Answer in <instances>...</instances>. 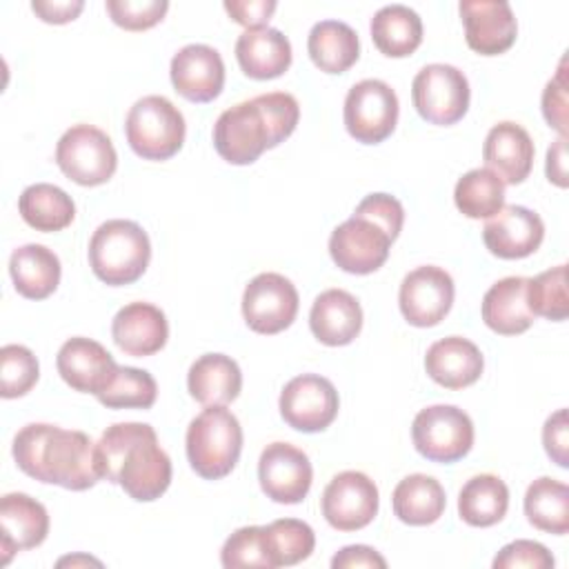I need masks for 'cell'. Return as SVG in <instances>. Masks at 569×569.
<instances>
[{
  "mask_svg": "<svg viewBox=\"0 0 569 569\" xmlns=\"http://www.w3.org/2000/svg\"><path fill=\"white\" fill-rule=\"evenodd\" d=\"M551 551L533 540H513L493 558V569H551Z\"/></svg>",
  "mask_w": 569,
  "mask_h": 569,
  "instance_id": "obj_43",
  "label": "cell"
},
{
  "mask_svg": "<svg viewBox=\"0 0 569 569\" xmlns=\"http://www.w3.org/2000/svg\"><path fill=\"white\" fill-rule=\"evenodd\" d=\"M542 445L547 456L562 469L569 467V425L567 409H558L545 420L542 427Z\"/></svg>",
  "mask_w": 569,
  "mask_h": 569,
  "instance_id": "obj_46",
  "label": "cell"
},
{
  "mask_svg": "<svg viewBox=\"0 0 569 569\" xmlns=\"http://www.w3.org/2000/svg\"><path fill=\"white\" fill-rule=\"evenodd\" d=\"M356 211L367 213L376 222H380L391 233L393 240L398 238V233L402 229V222H405V209H402L400 200L389 196V193H369L367 198L360 200Z\"/></svg>",
  "mask_w": 569,
  "mask_h": 569,
  "instance_id": "obj_45",
  "label": "cell"
},
{
  "mask_svg": "<svg viewBox=\"0 0 569 569\" xmlns=\"http://www.w3.org/2000/svg\"><path fill=\"white\" fill-rule=\"evenodd\" d=\"M11 451L20 471L44 485L84 491L100 480L96 445L78 429L31 422L16 433Z\"/></svg>",
  "mask_w": 569,
  "mask_h": 569,
  "instance_id": "obj_2",
  "label": "cell"
},
{
  "mask_svg": "<svg viewBox=\"0 0 569 569\" xmlns=\"http://www.w3.org/2000/svg\"><path fill=\"white\" fill-rule=\"evenodd\" d=\"M509 507V489L493 473H480L465 482L458 496V513L471 527L500 522Z\"/></svg>",
  "mask_w": 569,
  "mask_h": 569,
  "instance_id": "obj_34",
  "label": "cell"
},
{
  "mask_svg": "<svg viewBox=\"0 0 569 569\" xmlns=\"http://www.w3.org/2000/svg\"><path fill=\"white\" fill-rule=\"evenodd\" d=\"M391 242V233L380 222L367 213L353 211L349 220L331 231L329 253L342 271L367 276L387 262Z\"/></svg>",
  "mask_w": 569,
  "mask_h": 569,
  "instance_id": "obj_10",
  "label": "cell"
},
{
  "mask_svg": "<svg viewBox=\"0 0 569 569\" xmlns=\"http://www.w3.org/2000/svg\"><path fill=\"white\" fill-rule=\"evenodd\" d=\"M236 58L244 76L253 80H271L289 69L291 42L273 27L244 29L236 40Z\"/></svg>",
  "mask_w": 569,
  "mask_h": 569,
  "instance_id": "obj_26",
  "label": "cell"
},
{
  "mask_svg": "<svg viewBox=\"0 0 569 569\" xmlns=\"http://www.w3.org/2000/svg\"><path fill=\"white\" fill-rule=\"evenodd\" d=\"M107 13L111 20L127 31H144L156 27L167 9V0H107Z\"/></svg>",
  "mask_w": 569,
  "mask_h": 569,
  "instance_id": "obj_42",
  "label": "cell"
},
{
  "mask_svg": "<svg viewBox=\"0 0 569 569\" xmlns=\"http://www.w3.org/2000/svg\"><path fill=\"white\" fill-rule=\"evenodd\" d=\"M158 387L149 371L136 367H116L113 376L100 393L98 402L107 409H149L156 402Z\"/></svg>",
  "mask_w": 569,
  "mask_h": 569,
  "instance_id": "obj_38",
  "label": "cell"
},
{
  "mask_svg": "<svg viewBox=\"0 0 569 569\" xmlns=\"http://www.w3.org/2000/svg\"><path fill=\"white\" fill-rule=\"evenodd\" d=\"M567 138H558L547 149V178L558 187H567Z\"/></svg>",
  "mask_w": 569,
  "mask_h": 569,
  "instance_id": "obj_50",
  "label": "cell"
},
{
  "mask_svg": "<svg viewBox=\"0 0 569 569\" xmlns=\"http://www.w3.org/2000/svg\"><path fill=\"white\" fill-rule=\"evenodd\" d=\"M425 369L433 382L445 389H465L473 385L482 369L485 358L480 349L460 336H447L436 340L425 356Z\"/></svg>",
  "mask_w": 569,
  "mask_h": 569,
  "instance_id": "obj_24",
  "label": "cell"
},
{
  "mask_svg": "<svg viewBox=\"0 0 569 569\" xmlns=\"http://www.w3.org/2000/svg\"><path fill=\"white\" fill-rule=\"evenodd\" d=\"M56 367L60 378L71 389L96 396L104 389L118 365L100 342L76 336L60 347L56 356Z\"/></svg>",
  "mask_w": 569,
  "mask_h": 569,
  "instance_id": "obj_21",
  "label": "cell"
},
{
  "mask_svg": "<svg viewBox=\"0 0 569 569\" xmlns=\"http://www.w3.org/2000/svg\"><path fill=\"white\" fill-rule=\"evenodd\" d=\"M278 407L291 429L316 433L336 420L340 400L331 380L318 373H302L284 385Z\"/></svg>",
  "mask_w": 569,
  "mask_h": 569,
  "instance_id": "obj_13",
  "label": "cell"
},
{
  "mask_svg": "<svg viewBox=\"0 0 569 569\" xmlns=\"http://www.w3.org/2000/svg\"><path fill=\"white\" fill-rule=\"evenodd\" d=\"M49 533V513L27 493H4L0 500V549L7 565L16 551L33 549Z\"/></svg>",
  "mask_w": 569,
  "mask_h": 569,
  "instance_id": "obj_20",
  "label": "cell"
},
{
  "mask_svg": "<svg viewBox=\"0 0 569 569\" xmlns=\"http://www.w3.org/2000/svg\"><path fill=\"white\" fill-rule=\"evenodd\" d=\"M220 562L227 569L236 567H260V569H271L269 556H267V545H264V533L262 527L251 525V527H240L236 529L222 545L220 551Z\"/></svg>",
  "mask_w": 569,
  "mask_h": 569,
  "instance_id": "obj_41",
  "label": "cell"
},
{
  "mask_svg": "<svg viewBox=\"0 0 569 569\" xmlns=\"http://www.w3.org/2000/svg\"><path fill=\"white\" fill-rule=\"evenodd\" d=\"M453 293V278L442 267L425 264L402 278L398 305L409 325L433 327L449 313Z\"/></svg>",
  "mask_w": 569,
  "mask_h": 569,
  "instance_id": "obj_14",
  "label": "cell"
},
{
  "mask_svg": "<svg viewBox=\"0 0 569 569\" xmlns=\"http://www.w3.org/2000/svg\"><path fill=\"white\" fill-rule=\"evenodd\" d=\"M413 447L431 462H456L473 447V422L456 405L420 409L411 425Z\"/></svg>",
  "mask_w": 569,
  "mask_h": 569,
  "instance_id": "obj_8",
  "label": "cell"
},
{
  "mask_svg": "<svg viewBox=\"0 0 569 569\" xmlns=\"http://www.w3.org/2000/svg\"><path fill=\"white\" fill-rule=\"evenodd\" d=\"M300 298L293 282L280 273H258L242 293V316L251 331L273 336L284 331L298 313Z\"/></svg>",
  "mask_w": 569,
  "mask_h": 569,
  "instance_id": "obj_12",
  "label": "cell"
},
{
  "mask_svg": "<svg viewBox=\"0 0 569 569\" xmlns=\"http://www.w3.org/2000/svg\"><path fill=\"white\" fill-rule=\"evenodd\" d=\"M127 142L142 160H169L184 142V118L164 96H144L133 102L124 122Z\"/></svg>",
  "mask_w": 569,
  "mask_h": 569,
  "instance_id": "obj_6",
  "label": "cell"
},
{
  "mask_svg": "<svg viewBox=\"0 0 569 569\" xmlns=\"http://www.w3.org/2000/svg\"><path fill=\"white\" fill-rule=\"evenodd\" d=\"M149 260V236L133 220H107L91 236L89 264L104 284L122 287L136 282L147 271Z\"/></svg>",
  "mask_w": 569,
  "mask_h": 569,
  "instance_id": "obj_4",
  "label": "cell"
},
{
  "mask_svg": "<svg viewBox=\"0 0 569 569\" xmlns=\"http://www.w3.org/2000/svg\"><path fill=\"white\" fill-rule=\"evenodd\" d=\"M258 480L267 498L280 505H296L307 498L313 469L307 453L289 442H271L258 460Z\"/></svg>",
  "mask_w": 569,
  "mask_h": 569,
  "instance_id": "obj_16",
  "label": "cell"
},
{
  "mask_svg": "<svg viewBox=\"0 0 569 569\" xmlns=\"http://www.w3.org/2000/svg\"><path fill=\"white\" fill-rule=\"evenodd\" d=\"M309 327L322 345L345 347L362 329L360 302L345 289H327L311 305Z\"/></svg>",
  "mask_w": 569,
  "mask_h": 569,
  "instance_id": "obj_25",
  "label": "cell"
},
{
  "mask_svg": "<svg viewBox=\"0 0 569 569\" xmlns=\"http://www.w3.org/2000/svg\"><path fill=\"white\" fill-rule=\"evenodd\" d=\"M331 567L333 569H353V567H371V569L378 567V569H385L387 560L373 547L349 545V547H342L331 558Z\"/></svg>",
  "mask_w": 569,
  "mask_h": 569,
  "instance_id": "obj_48",
  "label": "cell"
},
{
  "mask_svg": "<svg viewBox=\"0 0 569 569\" xmlns=\"http://www.w3.org/2000/svg\"><path fill=\"white\" fill-rule=\"evenodd\" d=\"M33 13L40 16V20L49 24H64L78 18V13L84 9L82 0H33L31 2Z\"/></svg>",
  "mask_w": 569,
  "mask_h": 569,
  "instance_id": "obj_49",
  "label": "cell"
},
{
  "mask_svg": "<svg viewBox=\"0 0 569 569\" xmlns=\"http://www.w3.org/2000/svg\"><path fill=\"white\" fill-rule=\"evenodd\" d=\"M100 478L120 485L138 502L160 498L171 485V460L147 422H116L96 442Z\"/></svg>",
  "mask_w": 569,
  "mask_h": 569,
  "instance_id": "obj_1",
  "label": "cell"
},
{
  "mask_svg": "<svg viewBox=\"0 0 569 569\" xmlns=\"http://www.w3.org/2000/svg\"><path fill=\"white\" fill-rule=\"evenodd\" d=\"M307 51L320 71L345 73L360 56V40L347 22L320 20L309 31Z\"/></svg>",
  "mask_w": 569,
  "mask_h": 569,
  "instance_id": "obj_30",
  "label": "cell"
},
{
  "mask_svg": "<svg viewBox=\"0 0 569 569\" xmlns=\"http://www.w3.org/2000/svg\"><path fill=\"white\" fill-rule=\"evenodd\" d=\"M533 153V140L527 129L509 120L493 124L482 144L487 169L505 184H520L531 173Z\"/></svg>",
  "mask_w": 569,
  "mask_h": 569,
  "instance_id": "obj_23",
  "label": "cell"
},
{
  "mask_svg": "<svg viewBox=\"0 0 569 569\" xmlns=\"http://www.w3.org/2000/svg\"><path fill=\"white\" fill-rule=\"evenodd\" d=\"M298 120L300 107L291 93H260L218 116L213 124V147L229 164H251L262 151L287 140Z\"/></svg>",
  "mask_w": 569,
  "mask_h": 569,
  "instance_id": "obj_3",
  "label": "cell"
},
{
  "mask_svg": "<svg viewBox=\"0 0 569 569\" xmlns=\"http://www.w3.org/2000/svg\"><path fill=\"white\" fill-rule=\"evenodd\" d=\"M76 565V562H96V565H100L98 560H91V558H87V556H78V558H62V560H58V565L62 567V565Z\"/></svg>",
  "mask_w": 569,
  "mask_h": 569,
  "instance_id": "obj_51",
  "label": "cell"
},
{
  "mask_svg": "<svg viewBox=\"0 0 569 569\" xmlns=\"http://www.w3.org/2000/svg\"><path fill=\"white\" fill-rule=\"evenodd\" d=\"M371 40L389 58L411 56L422 42V20L405 4H387L371 18Z\"/></svg>",
  "mask_w": 569,
  "mask_h": 569,
  "instance_id": "obj_32",
  "label": "cell"
},
{
  "mask_svg": "<svg viewBox=\"0 0 569 569\" xmlns=\"http://www.w3.org/2000/svg\"><path fill=\"white\" fill-rule=\"evenodd\" d=\"M542 116L562 138H567V73L565 60L560 62L558 73L547 82L542 91Z\"/></svg>",
  "mask_w": 569,
  "mask_h": 569,
  "instance_id": "obj_44",
  "label": "cell"
},
{
  "mask_svg": "<svg viewBox=\"0 0 569 569\" xmlns=\"http://www.w3.org/2000/svg\"><path fill=\"white\" fill-rule=\"evenodd\" d=\"M187 387L191 398L204 407L229 405L242 389V373L231 356L204 353L189 367Z\"/></svg>",
  "mask_w": 569,
  "mask_h": 569,
  "instance_id": "obj_28",
  "label": "cell"
},
{
  "mask_svg": "<svg viewBox=\"0 0 569 569\" xmlns=\"http://www.w3.org/2000/svg\"><path fill=\"white\" fill-rule=\"evenodd\" d=\"M273 0H227L224 11L242 27L256 29V27H267L271 13L276 11Z\"/></svg>",
  "mask_w": 569,
  "mask_h": 569,
  "instance_id": "obj_47",
  "label": "cell"
},
{
  "mask_svg": "<svg viewBox=\"0 0 569 569\" xmlns=\"http://www.w3.org/2000/svg\"><path fill=\"white\" fill-rule=\"evenodd\" d=\"M111 336L120 351L133 358L158 353L169 338L164 313L151 302L124 305L111 322Z\"/></svg>",
  "mask_w": 569,
  "mask_h": 569,
  "instance_id": "obj_22",
  "label": "cell"
},
{
  "mask_svg": "<svg viewBox=\"0 0 569 569\" xmlns=\"http://www.w3.org/2000/svg\"><path fill=\"white\" fill-rule=\"evenodd\" d=\"M40 367L31 349L22 345H4L0 349V396L20 398L38 382Z\"/></svg>",
  "mask_w": 569,
  "mask_h": 569,
  "instance_id": "obj_40",
  "label": "cell"
},
{
  "mask_svg": "<svg viewBox=\"0 0 569 569\" xmlns=\"http://www.w3.org/2000/svg\"><path fill=\"white\" fill-rule=\"evenodd\" d=\"M378 513V487L362 471H342L322 491V516L338 531H358Z\"/></svg>",
  "mask_w": 569,
  "mask_h": 569,
  "instance_id": "obj_15",
  "label": "cell"
},
{
  "mask_svg": "<svg viewBox=\"0 0 569 569\" xmlns=\"http://www.w3.org/2000/svg\"><path fill=\"white\" fill-rule=\"evenodd\" d=\"M465 22V40L480 56L505 53L518 33L511 4L505 0H462L458 4Z\"/></svg>",
  "mask_w": 569,
  "mask_h": 569,
  "instance_id": "obj_17",
  "label": "cell"
},
{
  "mask_svg": "<svg viewBox=\"0 0 569 569\" xmlns=\"http://www.w3.org/2000/svg\"><path fill=\"white\" fill-rule=\"evenodd\" d=\"M542 218L522 204L502 207L482 227V240L487 249L502 260L531 256L542 244Z\"/></svg>",
  "mask_w": 569,
  "mask_h": 569,
  "instance_id": "obj_18",
  "label": "cell"
},
{
  "mask_svg": "<svg viewBox=\"0 0 569 569\" xmlns=\"http://www.w3.org/2000/svg\"><path fill=\"white\" fill-rule=\"evenodd\" d=\"M453 202L467 218H491L505 207V182L487 167L471 169L456 182Z\"/></svg>",
  "mask_w": 569,
  "mask_h": 569,
  "instance_id": "obj_36",
  "label": "cell"
},
{
  "mask_svg": "<svg viewBox=\"0 0 569 569\" xmlns=\"http://www.w3.org/2000/svg\"><path fill=\"white\" fill-rule=\"evenodd\" d=\"M391 505L398 520L411 527H425L442 516L447 496L436 478L427 473H411L396 485Z\"/></svg>",
  "mask_w": 569,
  "mask_h": 569,
  "instance_id": "obj_31",
  "label": "cell"
},
{
  "mask_svg": "<svg viewBox=\"0 0 569 569\" xmlns=\"http://www.w3.org/2000/svg\"><path fill=\"white\" fill-rule=\"evenodd\" d=\"M469 80L453 67L433 62L422 67L411 82L413 107L431 124L449 127L462 120L469 109Z\"/></svg>",
  "mask_w": 569,
  "mask_h": 569,
  "instance_id": "obj_9",
  "label": "cell"
},
{
  "mask_svg": "<svg viewBox=\"0 0 569 569\" xmlns=\"http://www.w3.org/2000/svg\"><path fill=\"white\" fill-rule=\"evenodd\" d=\"M529 278L509 276L493 282L482 298V320L500 336H518L533 325V313L527 302Z\"/></svg>",
  "mask_w": 569,
  "mask_h": 569,
  "instance_id": "obj_27",
  "label": "cell"
},
{
  "mask_svg": "<svg viewBox=\"0 0 569 569\" xmlns=\"http://www.w3.org/2000/svg\"><path fill=\"white\" fill-rule=\"evenodd\" d=\"M242 451V427L224 407L202 409L187 427V458L204 480H218L233 471Z\"/></svg>",
  "mask_w": 569,
  "mask_h": 569,
  "instance_id": "obj_5",
  "label": "cell"
},
{
  "mask_svg": "<svg viewBox=\"0 0 569 569\" xmlns=\"http://www.w3.org/2000/svg\"><path fill=\"white\" fill-rule=\"evenodd\" d=\"M171 84L191 102H211L224 87V62L209 44H187L171 58Z\"/></svg>",
  "mask_w": 569,
  "mask_h": 569,
  "instance_id": "obj_19",
  "label": "cell"
},
{
  "mask_svg": "<svg viewBox=\"0 0 569 569\" xmlns=\"http://www.w3.org/2000/svg\"><path fill=\"white\" fill-rule=\"evenodd\" d=\"M271 569L307 560L316 547L313 529L298 518H280L262 527Z\"/></svg>",
  "mask_w": 569,
  "mask_h": 569,
  "instance_id": "obj_37",
  "label": "cell"
},
{
  "mask_svg": "<svg viewBox=\"0 0 569 569\" xmlns=\"http://www.w3.org/2000/svg\"><path fill=\"white\" fill-rule=\"evenodd\" d=\"M56 162L76 184L98 187L116 173L118 153L102 129L93 124H73L56 144Z\"/></svg>",
  "mask_w": 569,
  "mask_h": 569,
  "instance_id": "obj_7",
  "label": "cell"
},
{
  "mask_svg": "<svg viewBox=\"0 0 569 569\" xmlns=\"http://www.w3.org/2000/svg\"><path fill=\"white\" fill-rule=\"evenodd\" d=\"M18 211L22 220L36 231H62L76 218V204L71 196L49 182L29 184L18 198Z\"/></svg>",
  "mask_w": 569,
  "mask_h": 569,
  "instance_id": "obj_33",
  "label": "cell"
},
{
  "mask_svg": "<svg viewBox=\"0 0 569 569\" xmlns=\"http://www.w3.org/2000/svg\"><path fill=\"white\" fill-rule=\"evenodd\" d=\"M527 520L547 533L565 536L569 531V487L556 478H536L525 493Z\"/></svg>",
  "mask_w": 569,
  "mask_h": 569,
  "instance_id": "obj_35",
  "label": "cell"
},
{
  "mask_svg": "<svg viewBox=\"0 0 569 569\" xmlns=\"http://www.w3.org/2000/svg\"><path fill=\"white\" fill-rule=\"evenodd\" d=\"M342 116L351 138L362 144H378L396 129L398 96L385 80H360L347 91Z\"/></svg>",
  "mask_w": 569,
  "mask_h": 569,
  "instance_id": "obj_11",
  "label": "cell"
},
{
  "mask_svg": "<svg viewBox=\"0 0 569 569\" xmlns=\"http://www.w3.org/2000/svg\"><path fill=\"white\" fill-rule=\"evenodd\" d=\"M527 302L533 316L547 320H565L569 313L567 296V264L551 267L527 282Z\"/></svg>",
  "mask_w": 569,
  "mask_h": 569,
  "instance_id": "obj_39",
  "label": "cell"
},
{
  "mask_svg": "<svg viewBox=\"0 0 569 569\" xmlns=\"http://www.w3.org/2000/svg\"><path fill=\"white\" fill-rule=\"evenodd\" d=\"M16 291L29 300L49 298L60 282V260L44 244H22L9 258Z\"/></svg>",
  "mask_w": 569,
  "mask_h": 569,
  "instance_id": "obj_29",
  "label": "cell"
}]
</instances>
